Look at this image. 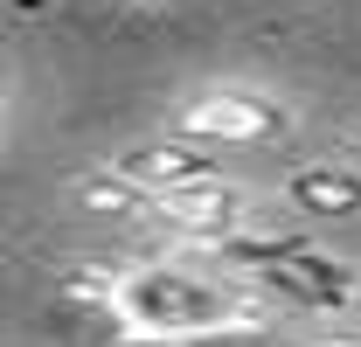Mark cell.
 <instances>
[{
    "label": "cell",
    "instance_id": "obj_1",
    "mask_svg": "<svg viewBox=\"0 0 361 347\" xmlns=\"http://www.w3.org/2000/svg\"><path fill=\"white\" fill-rule=\"evenodd\" d=\"M104 312L139 347H195V341H229V334L278 327V305H264L243 278L202 271V264H180V257L126 264Z\"/></svg>",
    "mask_w": 361,
    "mask_h": 347
},
{
    "label": "cell",
    "instance_id": "obj_2",
    "mask_svg": "<svg viewBox=\"0 0 361 347\" xmlns=\"http://www.w3.org/2000/svg\"><path fill=\"white\" fill-rule=\"evenodd\" d=\"M202 257L216 271H229V278H243L278 312H326L334 319V312H355L361 305V264L326 250V243H313V236H299V229L243 222L236 236L209 243Z\"/></svg>",
    "mask_w": 361,
    "mask_h": 347
},
{
    "label": "cell",
    "instance_id": "obj_3",
    "mask_svg": "<svg viewBox=\"0 0 361 347\" xmlns=\"http://www.w3.org/2000/svg\"><path fill=\"white\" fill-rule=\"evenodd\" d=\"M167 132H188L202 146H278L299 132V111L264 84H202L174 104Z\"/></svg>",
    "mask_w": 361,
    "mask_h": 347
},
{
    "label": "cell",
    "instance_id": "obj_4",
    "mask_svg": "<svg viewBox=\"0 0 361 347\" xmlns=\"http://www.w3.org/2000/svg\"><path fill=\"white\" fill-rule=\"evenodd\" d=\"M153 222L174 229L188 250H209V243L236 236L243 222H257V195H250L243 181H229V174H209V181H195V188L160 195V202H153Z\"/></svg>",
    "mask_w": 361,
    "mask_h": 347
},
{
    "label": "cell",
    "instance_id": "obj_5",
    "mask_svg": "<svg viewBox=\"0 0 361 347\" xmlns=\"http://www.w3.org/2000/svg\"><path fill=\"white\" fill-rule=\"evenodd\" d=\"M111 167L133 174L139 188L160 202V195H174V188H195V181L223 174V146H202V139H188V132H160V139H139L126 153H111Z\"/></svg>",
    "mask_w": 361,
    "mask_h": 347
},
{
    "label": "cell",
    "instance_id": "obj_6",
    "mask_svg": "<svg viewBox=\"0 0 361 347\" xmlns=\"http://www.w3.org/2000/svg\"><path fill=\"white\" fill-rule=\"evenodd\" d=\"M278 202L306 222H355L361 216V160H299L278 181Z\"/></svg>",
    "mask_w": 361,
    "mask_h": 347
},
{
    "label": "cell",
    "instance_id": "obj_7",
    "mask_svg": "<svg viewBox=\"0 0 361 347\" xmlns=\"http://www.w3.org/2000/svg\"><path fill=\"white\" fill-rule=\"evenodd\" d=\"M70 209H84V216H153V195L139 188L133 174H118L111 160L104 167H84L77 181H70Z\"/></svg>",
    "mask_w": 361,
    "mask_h": 347
},
{
    "label": "cell",
    "instance_id": "obj_8",
    "mask_svg": "<svg viewBox=\"0 0 361 347\" xmlns=\"http://www.w3.org/2000/svg\"><path fill=\"white\" fill-rule=\"evenodd\" d=\"M299 347H361V327H341V334H313V341H299Z\"/></svg>",
    "mask_w": 361,
    "mask_h": 347
},
{
    "label": "cell",
    "instance_id": "obj_9",
    "mask_svg": "<svg viewBox=\"0 0 361 347\" xmlns=\"http://www.w3.org/2000/svg\"><path fill=\"white\" fill-rule=\"evenodd\" d=\"M348 153H355V160H361V126H355V132H348Z\"/></svg>",
    "mask_w": 361,
    "mask_h": 347
}]
</instances>
